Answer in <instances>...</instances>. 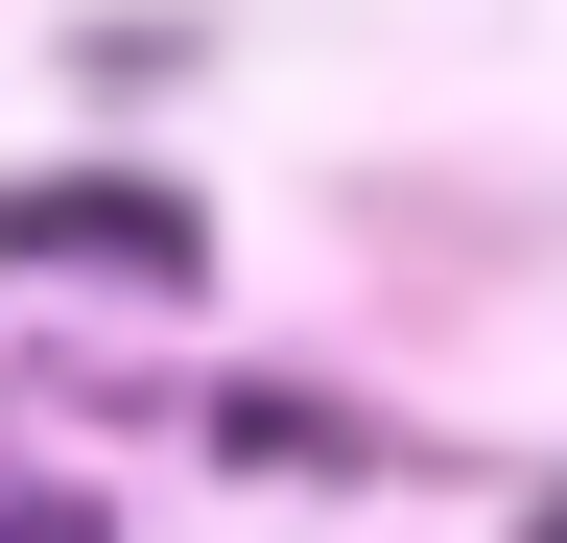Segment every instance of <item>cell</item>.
<instances>
[{"label":"cell","instance_id":"obj_1","mask_svg":"<svg viewBox=\"0 0 567 543\" xmlns=\"http://www.w3.org/2000/svg\"><path fill=\"white\" fill-rule=\"evenodd\" d=\"M0 260H118V284H189V189H142V166H95V189H0Z\"/></svg>","mask_w":567,"mask_h":543},{"label":"cell","instance_id":"obj_2","mask_svg":"<svg viewBox=\"0 0 567 543\" xmlns=\"http://www.w3.org/2000/svg\"><path fill=\"white\" fill-rule=\"evenodd\" d=\"M0 543H95V520H0Z\"/></svg>","mask_w":567,"mask_h":543}]
</instances>
